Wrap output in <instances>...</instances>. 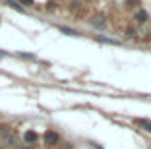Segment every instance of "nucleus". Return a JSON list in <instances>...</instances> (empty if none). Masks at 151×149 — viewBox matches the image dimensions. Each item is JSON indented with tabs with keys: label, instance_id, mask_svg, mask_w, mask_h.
<instances>
[{
	"label": "nucleus",
	"instance_id": "obj_6",
	"mask_svg": "<svg viewBox=\"0 0 151 149\" xmlns=\"http://www.w3.org/2000/svg\"><path fill=\"white\" fill-rule=\"evenodd\" d=\"M19 2H22V4H25V6H31L33 4V0H19Z\"/></svg>",
	"mask_w": 151,
	"mask_h": 149
},
{
	"label": "nucleus",
	"instance_id": "obj_2",
	"mask_svg": "<svg viewBox=\"0 0 151 149\" xmlns=\"http://www.w3.org/2000/svg\"><path fill=\"white\" fill-rule=\"evenodd\" d=\"M23 140H25V143H33V141H37V140H39V136H37V132L27 130L25 134H23Z\"/></svg>",
	"mask_w": 151,
	"mask_h": 149
},
{
	"label": "nucleus",
	"instance_id": "obj_5",
	"mask_svg": "<svg viewBox=\"0 0 151 149\" xmlns=\"http://www.w3.org/2000/svg\"><path fill=\"white\" fill-rule=\"evenodd\" d=\"M8 6H12V8H16V10H22L18 4H16V2H14V0H8Z\"/></svg>",
	"mask_w": 151,
	"mask_h": 149
},
{
	"label": "nucleus",
	"instance_id": "obj_3",
	"mask_svg": "<svg viewBox=\"0 0 151 149\" xmlns=\"http://www.w3.org/2000/svg\"><path fill=\"white\" fill-rule=\"evenodd\" d=\"M134 19H136L138 23H145L147 22V12H145V10H138L136 16H134Z\"/></svg>",
	"mask_w": 151,
	"mask_h": 149
},
{
	"label": "nucleus",
	"instance_id": "obj_1",
	"mask_svg": "<svg viewBox=\"0 0 151 149\" xmlns=\"http://www.w3.org/2000/svg\"><path fill=\"white\" fill-rule=\"evenodd\" d=\"M43 140H45L47 145H54V143H58V134L54 130H47L45 136H43Z\"/></svg>",
	"mask_w": 151,
	"mask_h": 149
},
{
	"label": "nucleus",
	"instance_id": "obj_4",
	"mask_svg": "<svg viewBox=\"0 0 151 149\" xmlns=\"http://www.w3.org/2000/svg\"><path fill=\"white\" fill-rule=\"evenodd\" d=\"M93 23L95 27H105V18H103V16H97V18H93Z\"/></svg>",
	"mask_w": 151,
	"mask_h": 149
}]
</instances>
